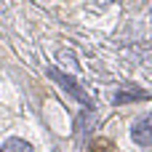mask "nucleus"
<instances>
[{"label":"nucleus","instance_id":"1","mask_svg":"<svg viewBox=\"0 0 152 152\" xmlns=\"http://www.w3.org/2000/svg\"><path fill=\"white\" fill-rule=\"evenodd\" d=\"M131 136H134L136 144H142V147H152V115H144V118H139V120L134 123Z\"/></svg>","mask_w":152,"mask_h":152},{"label":"nucleus","instance_id":"2","mask_svg":"<svg viewBox=\"0 0 152 152\" xmlns=\"http://www.w3.org/2000/svg\"><path fill=\"white\" fill-rule=\"evenodd\" d=\"M48 75H51V77H56V80H59V83H61V86H64L67 91H72V94H75V96H77L80 102H86V104H91V99L86 96V91H80V88H77V83H75V80H69L67 75H61V72H56V69H51Z\"/></svg>","mask_w":152,"mask_h":152},{"label":"nucleus","instance_id":"3","mask_svg":"<svg viewBox=\"0 0 152 152\" xmlns=\"http://www.w3.org/2000/svg\"><path fill=\"white\" fill-rule=\"evenodd\" d=\"M0 152H32V147H29L27 142H21V139H8V142L0 147Z\"/></svg>","mask_w":152,"mask_h":152},{"label":"nucleus","instance_id":"4","mask_svg":"<svg viewBox=\"0 0 152 152\" xmlns=\"http://www.w3.org/2000/svg\"><path fill=\"white\" fill-rule=\"evenodd\" d=\"M91 152H112V142L110 139H96L91 144Z\"/></svg>","mask_w":152,"mask_h":152},{"label":"nucleus","instance_id":"5","mask_svg":"<svg viewBox=\"0 0 152 152\" xmlns=\"http://www.w3.org/2000/svg\"><path fill=\"white\" fill-rule=\"evenodd\" d=\"M144 96H147L144 91H134V94H128V91H126V94H118V99H115V102H118V104H123L126 99H144Z\"/></svg>","mask_w":152,"mask_h":152}]
</instances>
